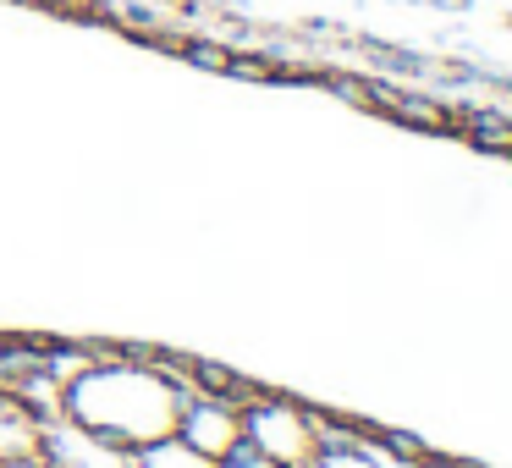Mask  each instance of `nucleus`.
Here are the masks:
<instances>
[{"label":"nucleus","mask_w":512,"mask_h":468,"mask_svg":"<svg viewBox=\"0 0 512 468\" xmlns=\"http://www.w3.org/2000/svg\"><path fill=\"white\" fill-rule=\"evenodd\" d=\"M221 468H281V463H270V457H259V452H237V457H226Z\"/></svg>","instance_id":"423d86ee"},{"label":"nucleus","mask_w":512,"mask_h":468,"mask_svg":"<svg viewBox=\"0 0 512 468\" xmlns=\"http://www.w3.org/2000/svg\"><path fill=\"white\" fill-rule=\"evenodd\" d=\"M177 435L193 446V452L215 457V463H226V457L243 452V402L232 397H188V408H182V424Z\"/></svg>","instance_id":"7ed1b4c3"},{"label":"nucleus","mask_w":512,"mask_h":468,"mask_svg":"<svg viewBox=\"0 0 512 468\" xmlns=\"http://www.w3.org/2000/svg\"><path fill=\"white\" fill-rule=\"evenodd\" d=\"M39 457L56 463V468H133V452H127V446L94 435L89 424L67 419V413L45 419V446H39Z\"/></svg>","instance_id":"20e7f679"},{"label":"nucleus","mask_w":512,"mask_h":468,"mask_svg":"<svg viewBox=\"0 0 512 468\" xmlns=\"http://www.w3.org/2000/svg\"><path fill=\"white\" fill-rule=\"evenodd\" d=\"M6 468H56V463H45V457H17V463H6Z\"/></svg>","instance_id":"6e6552de"},{"label":"nucleus","mask_w":512,"mask_h":468,"mask_svg":"<svg viewBox=\"0 0 512 468\" xmlns=\"http://www.w3.org/2000/svg\"><path fill=\"white\" fill-rule=\"evenodd\" d=\"M0 408H12V375H6V364H0Z\"/></svg>","instance_id":"0eeeda50"},{"label":"nucleus","mask_w":512,"mask_h":468,"mask_svg":"<svg viewBox=\"0 0 512 468\" xmlns=\"http://www.w3.org/2000/svg\"><path fill=\"white\" fill-rule=\"evenodd\" d=\"M336 424H325L314 408H298L287 397H248L243 402V452H259L281 468H314Z\"/></svg>","instance_id":"f03ea898"},{"label":"nucleus","mask_w":512,"mask_h":468,"mask_svg":"<svg viewBox=\"0 0 512 468\" xmlns=\"http://www.w3.org/2000/svg\"><path fill=\"white\" fill-rule=\"evenodd\" d=\"M188 397H193V386L182 380L177 364L127 358V353H111V358L89 353V364L61 386V413L89 424L105 441L138 452V446H149V441L177 435Z\"/></svg>","instance_id":"f257e3e1"},{"label":"nucleus","mask_w":512,"mask_h":468,"mask_svg":"<svg viewBox=\"0 0 512 468\" xmlns=\"http://www.w3.org/2000/svg\"><path fill=\"white\" fill-rule=\"evenodd\" d=\"M424 468H452V463H435V457H424Z\"/></svg>","instance_id":"1a4fd4ad"},{"label":"nucleus","mask_w":512,"mask_h":468,"mask_svg":"<svg viewBox=\"0 0 512 468\" xmlns=\"http://www.w3.org/2000/svg\"><path fill=\"white\" fill-rule=\"evenodd\" d=\"M133 468H221V463H215V457H204V452H193L182 435H166V441L138 446V452H133Z\"/></svg>","instance_id":"39448f33"}]
</instances>
